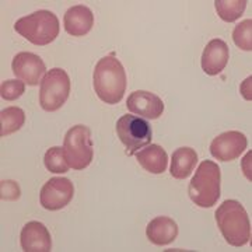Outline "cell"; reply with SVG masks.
<instances>
[{
  "instance_id": "obj_1",
  "label": "cell",
  "mask_w": 252,
  "mask_h": 252,
  "mask_svg": "<svg viewBox=\"0 0 252 252\" xmlns=\"http://www.w3.org/2000/svg\"><path fill=\"white\" fill-rule=\"evenodd\" d=\"M94 90L98 98L105 104H118L124 98L127 86L126 72L122 63L115 56H105L99 59L93 76Z\"/></svg>"
},
{
  "instance_id": "obj_2",
  "label": "cell",
  "mask_w": 252,
  "mask_h": 252,
  "mask_svg": "<svg viewBox=\"0 0 252 252\" xmlns=\"http://www.w3.org/2000/svg\"><path fill=\"white\" fill-rule=\"evenodd\" d=\"M216 223L225 241L233 247H243L251 240V223L247 210L237 200H225L216 210Z\"/></svg>"
},
{
  "instance_id": "obj_3",
  "label": "cell",
  "mask_w": 252,
  "mask_h": 252,
  "mask_svg": "<svg viewBox=\"0 0 252 252\" xmlns=\"http://www.w3.org/2000/svg\"><path fill=\"white\" fill-rule=\"evenodd\" d=\"M220 167L215 161L205 160L189 184V198L199 207H212L220 198Z\"/></svg>"
},
{
  "instance_id": "obj_4",
  "label": "cell",
  "mask_w": 252,
  "mask_h": 252,
  "mask_svg": "<svg viewBox=\"0 0 252 252\" xmlns=\"http://www.w3.org/2000/svg\"><path fill=\"white\" fill-rule=\"evenodd\" d=\"M14 30L21 36L36 46H45L59 36V20L49 10H38L23 17L14 24Z\"/></svg>"
},
{
  "instance_id": "obj_5",
  "label": "cell",
  "mask_w": 252,
  "mask_h": 252,
  "mask_svg": "<svg viewBox=\"0 0 252 252\" xmlns=\"http://www.w3.org/2000/svg\"><path fill=\"white\" fill-rule=\"evenodd\" d=\"M64 157L73 170H84L93 161L91 130L84 125H76L67 130L63 142Z\"/></svg>"
},
{
  "instance_id": "obj_6",
  "label": "cell",
  "mask_w": 252,
  "mask_h": 252,
  "mask_svg": "<svg viewBox=\"0 0 252 252\" xmlns=\"http://www.w3.org/2000/svg\"><path fill=\"white\" fill-rule=\"evenodd\" d=\"M70 94V79L69 74L61 67L48 70L41 81L39 89V104L42 109L54 112L62 107Z\"/></svg>"
},
{
  "instance_id": "obj_7",
  "label": "cell",
  "mask_w": 252,
  "mask_h": 252,
  "mask_svg": "<svg viewBox=\"0 0 252 252\" xmlns=\"http://www.w3.org/2000/svg\"><path fill=\"white\" fill-rule=\"evenodd\" d=\"M117 135L126 147L129 156L152 142V127L143 118L136 115H124L118 119Z\"/></svg>"
},
{
  "instance_id": "obj_8",
  "label": "cell",
  "mask_w": 252,
  "mask_h": 252,
  "mask_svg": "<svg viewBox=\"0 0 252 252\" xmlns=\"http://www.w3.org/2000/svg\"><path fill=\"white\" fill-rule=\"evenodd\" d=\"M74 187L67 178H51L41 189L39 202L46 210H61L70 203Z\"/></svg>"
},
{
  "instance_id": "obj_9",
  "label": "cell",
  "mask_w": 252,
  "mask_h": 252,
  "mask_svg": "<svg viewBox=\"0 0 252 252\" xmlns=\"http://www.w3.org/2000/svg\"><path fill=\"white\" fill-rule=\"evenodd\" d=\"M248 146V140L244 133L230 130L219 135L210 144V154L220 161L237 160Z\"/></svg>"
},
{
  "instance_id": "obj_10",
  "label": "cell",
  "mask_w": 252,
  "mask_h": 252,
  "mask_svg": "<svg viewBox=\"0 0 252 252\" xmlns=\"http://www.w3.org/2000/svg\"><path fill=\"white\" fill-rule=\"evenodd\" d=\"M11 69L18 79L28 86H36L41 83V79L46 72L44 61L31 52H20L16 55L11 63Z\"/></svg>"
},
{
  "instance_id": "obj_11",
  "label": "cell",
  "mask_w": 252,
  "mask_h": 252,
  "mask_svg": "<svg viewBox=\"0 0 252 252\" xmlns=\"http://www.w3.org/2000/svg\"><path fill=\"white\" fill-rule=\"evenodd\" d=\"M126 105L132 114L147 119H157L164 112L162 99L150 91L137 90L132 93L126 99Z\"/></svg>"
},
{
  "instance_id": "obj_12",
  "label": "cell",
  "mask_w": 252,
  "mask_h": 252,
  "mask_svg": "<svg viewBox=\"0 0 252 252\" xmlns=\"http://www.w3.org/2000/svg\"><path fill=\"white\" fill-rule=\"evenodd\" d=\"M20 238L24 252H49L52 250L51 234L39 221H30L24 225Z\"/></svg>"
},
{
  "instance_id": "obj_13",
  "label": "cell",
  "mask_w": 252,
  "mask_h": 252,
  "mask_svg": "<svg viewBox=\"0 0 252 252\" xmlns=\"http://www.w3.org/2000/svg\"><path fill=\"white\" fill-rule=\"evenodd\" d=\"M228 56L230 51L224 41L220 38L212 39L202 55V69L209 76H216L224 70L228 62Z\"/></svg>"
},
{
  "instance_id": "obj_14",
  "label": "cell",
  "mask_w": 252,
  "mask_h": 252,
  "mask_svg": "<svg viewBox=\"0 0 252 252\" xmlns=\"http://www.w3.org/2000/svg\"><path fill=\"white\" fill-rule=\"evenodd\" d=\"M63 24L69 35L83 36L89 34L94 26V14L87 6H73L66 11Z\"/></svg>"
},
{
  "instance_id": "obj_15",
  "label": "cell",
  "mask_w": 252,
  "mask_h": 252,
  "mask_svg": "<svg viewBox=\"0 0 252 252\" xmlns=\"http://www.w3.org/2000/svg\"><path fill=\"white\" fill-rule=\"evenodd\" d=\"M146 235L154 245H168L177 238L178 225L170 217H156L147 225Z\"/></svg>"
},
{
  "instance_id": "obj_16",
  "label": "cell",
  "mask_w": 252,
  "mask_h": 252,
  "mask_svg": "<svg viewBox=\"0 0 252 252\" xmlns=\"http://www.w3.org/2000/svg\"><path fill=\"white\" fill-rule=\"evenodd\" d=\"M135 154L137 162L150 174H162L167 170L168 156L158 144H147Z\"/></svg>"
},
{
  "instance_id": "obj_17",
  "label": "cell",
  "mask_w": 252,
  "mask_h": 252,
  "mask_svg": "<svg viewBox=\"0 0 252 252\" xmlns=\"http://www.w3.org/2000/svg\"><path fill=\"white\" fill-rule=\"evenodd\" d=\"M198 164V154L190 147H180L171 156V175L177 180H185Z\"/></svg>"
},
{
  "instance_id": "obj_18",
  "label": "cell",
  "mask_w": 252,
  "mask_h": 252,
  "mask_svg": "<svg viewBox=\"0 0 252 252\" xmlns=\"http://www.w3.org/2000/svg\"><path fill=\"white\" fill-rule=\"evenodd\" d=\"M0 121H1V132L0 136L6 137L14 132L20 130L24 122H26V114L21 108L17 107H9L0 112Z\"/></svg>"
},
{
  "instance_id": "obj_19",
  "label": "cell",
  "mask_w": 252,
  "mask_h": 252,
  "mask_svg": "<svg viewBox=\"0 0 252 252\" xmlns=\"http://www.w3.org/2000/svg\"><path fill=\"white\" fill-rule=\"evenodd\" d=\"M247 0H216V7L219 17L225 23H234L235 20L243 16L244 10L247 7Z\"/></svg>"
},
{
  "instance_id": "obj_20",
  "label": "cell",
  "mask_w": 252,
  "mask_h": 252,
  "mask_svg": "<svg viewBox=\"0 0 252 252\" xmlns=\"http://www.w3.org/2000/svg\"><path fill=\"white\" fill-rule=\"evenodd\" d=\"M44 162L48 171L54 172V174H63L70 168L66 161L63 147H51L45 153Z\"/></svg>"
},
{
  "instance_id": "obj_21",
  "label": "cell",
  "mask_w": 252,
  "mask_h": 252,
  "mask_svg": "<svg viewBox=\"0 0 252 252\" xmlns=\"http://www.w3.org/2000/svg\"><path fill=\"white\" fill-rule=\"evenodd\" d=\"M233 41L240 49L252 51V20H244L233 31Z\"/></svg>"
},
{
  "instance_id": "obj_22",
  "label": "cell",
  "mask_w": 252,
  "mask_h": 252,
  "mask_svg": "<svg viewBox=\"0 0 252 252\" xmlns=\"http://www.w3.org/2000/svg\"><path fill=\"white\" fill-rule=\"evenodd\" d=\"M26 91V83L20 80H6L1 83L0 95L6 101H14L20 98Z\"/></svg>"
},
{
  "instance_id": "obj_23",
  "label": "cell",
  "mask_w": 252,
  "mask_h": 252,
  "mask_svg": "<svg viewBox=\"0 0 252 252\" xmlns=\"http://www.w3.org/2000/svg\"><path fill=\"white\" fill-rule=\"evenodd\" d=\"M21 195L20 187L16 181H1L0 182V198L4 200H17Z\"/></svg>"
}]
</instances>
